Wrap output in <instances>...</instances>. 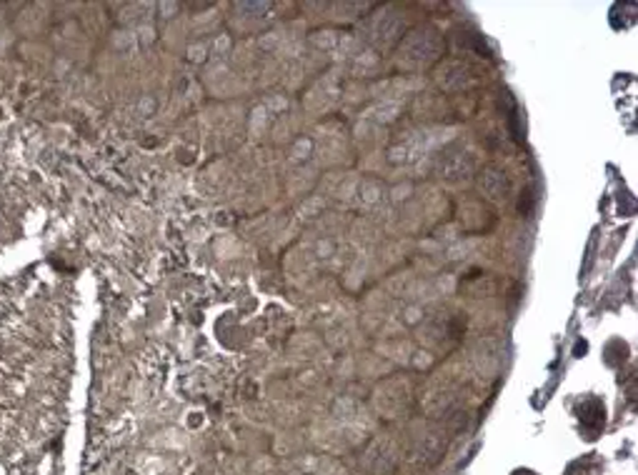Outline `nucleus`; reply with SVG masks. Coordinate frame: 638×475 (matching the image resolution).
<instances>
[{
  "label": "nucleus",
  "mask_w": 638,
  "mask_h": 475,
  "mask_svg": "<svg viewBox=\"0 0 638 475\" xmlns=\"http://www.w3.org/2000/svg\"><path fill=\"white\" fill-rule=\"evenodd\" d=\"M443 451H446V433H443V430H430V433L418 438L411 455L416 463L433 465L435 460L443 455Z\"/></svg>",
  "instance_id": "1"
},
{
  "label": "nucleus",
  "mask_w": 638,
  "mask_h": 475,
  "mask_svg": "<svg viewBox=\"0 0 638 475\" xmlns=\"http://www.w3.org/2000/svg\"><path fill=\"white\" fill-rule=\"evenodd\" d=\"M513 475H536V473H531V470H519V473H513Z\"/></svg>",
  "instance_id": "2"
}]
</instances>
